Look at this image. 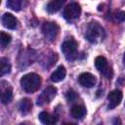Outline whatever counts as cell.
<instances>
[{"mask_svg": "<svg viewBox=\"0 0 125 125\" xmlns=\"http://www.w3.org/2000/svg\"><path fill=\"white\" fill-rule=\"evenodd\" d=\"M0 4H1V0H0Z\"/></svg>", "mask_w": 125, "mask_h": 125, "instance_id": "22", "label": "cell"}, {"mask_svg": "<svg viewBox=\"0 0 125 125\" xmlns=\"http://www.w3.org/2000/svg\"><path fill=\"white\" fill-rule=\"evenodd\" d=\"M60 31V27L56 22L53 21H46L42 25V32L46 39L49 41H54Z\"/></svg>", "mask_w": 125, "mask_h": 125, "instance_id": "4", "label": "cell"}, {"mask_svg": "<svg viewBox=\"0 0 125 125\" xmlns=\"http://www.w3.org/2000/svg\"><path fill=\"white\" fill-rule=\"evenodd\" d=\"M66 75V69L63 65H60L56 68V70L52 73L51 75V80L55 83H58V82H61L64 79Z\"/></svg>", "mask_w": 125, "mask_h": 125, "instance_id": "12", "label": "cell"}, {"mask_svg": "<svg viewBox=\"0 0 125 125\" xmlns=\"http://www.w3.org/2000/svg\"><path fill=\"white\" fill-rule=\"evenodd\" d=\"M57 95V88L54 86H48L44 89L42 94L37 99V104L38 105H44L46 104H49Z\"/></svg>", "mask_w": 125, "mask_h": 125, "instance_id": "6", "label": "cell"}, {"mask_svg": "<svg viewBox=\"0 0 125 125\" xmlns=\"http://www.w3.org/2000/svg\"><path fill=\"white\" fill-rule=\"evenodd\" d=\"M117 18H119V21H124V12H120V13L117 15Z\"/></svg>", "mask_w": 125, "mask_h": 125, "instance_id": "21", "label": "cell"}, {"mask_svg": "<svg viewBox=\"0 0 125 125\" xmlns=\"http://www.w3.org/2000/svg\"><path fill=\"white\" fill-rule=\"evenodd\" d=\"M65 96H66V99H67L68 102H73L77 98V95H76V93L73 90H68L66 92V95Z\"/></svg>", "mask_w": 125, "mask_h": 125, "instance_id": "20", "label": "cell"}, {"mask_svg": "<svg viewBox=\"0 0 125 125\" xmlns=\"http://www.w3.org/2000/svg\"><path fill=\"white\" fill-rule=\"evenodd\" d=\"M77 42L73 38H68L62 44V52L65 59L68 61H73L77 56Z\"/></svg>", "mask_w": 125, "mask_h": 125, "instance_id": "3", "label": "cell"}, {"mask_svg": "<svg viewBox=\"0 0 125 125\" xmlns=\"http://www.w3.org/2000/svg\"><path fill=\"white\" fill-rule=\"evenodd\" d=\"M2 23L9 29H15L18 25V21L14 15H12L11 13H6L2 18Z\"/></svg>", "mask_w": 125, "mask_h": 125, "instance_id": "11", "label": "cell"}, {"mask_svg": "<svg viewBox=\"0 0 125 125\" xmlns=\"http://www.w3.org/2000/svg\"><path fill=\"white\" fill-rule=\"evenodd\" d=\"M87 113L86 108L83 105L80 104H74L70 109V114L75 119H81L83 118Z\"/></svg>", "mask_w": 125, "mask_h": 125, "instance_id": "13", "label": "cell"}, {"mask_svg": "<svg viewBox=\"0 0 125 125\" xmlns=\"http://www.w3.org/2000/svg\"><path fill=\"white\" fill-rule=\"evenodd\" d=\"M80 14H81V7L77 3H71L67 5L63 11V17L68 21L78 19L80 17Z\"/></svg>", "mask_w": 125, "mask_h": 125, "instance_id": "7", "label": "cell"}, {"mask_svg": "<svg viewBox=\"0 0 125 125\" xmlns=\"http://www.w3.org/2000/svg\"><path fill=\"white\" fill-rule=\"evenodd\" d=\"M31 108H32V103L29 99L27 98H24L21 101L20 104H19V109L20 111L22 113V114H27L31 111Z\"/></svg>", "mask_w": 125, "mask_h": 125, "instance_id": "16", "label": "cell"}, {"mask_svg": "<svg viewBox=\"0 0 125 125\" xmlns=\"http://www.w3.org/2000/svg\"><path fill=\"white\" fill-rule=\"evenodd\" d=\"M85 36L91 43H97L104 39V30L98 22H90L87 26Z\"/></svg>", "mask_w": 125, "mask_h": 125, "instance_id": "2", "label": "cell"}, {"mask_svg": "<svg viewBox=\"0 0 125 125\" xmlns=\"http://www.w3.org/2000/svg\"><path fill=\"white\" fill-rule=\"evenodd\" d=\"M66 0H52L51 2H49V4L47 5V11L50 14H54L57 13L58 11L61 10V8L63 6V4L65 3Z\"/></svg>", "mask_w": 125, "mask_h": 125, "instance_id": "15", "label": "cell"}, {"mask_svg": "<svg viewBox=\"0 0 125 125\" xmlns=\"http://www.w3.org/2000/svg\"><path fill=\"white\" fill-rule=\"evenodd\" d=\"M11 35L4 32V31H0V45L3 47H6L10 42H11Z\"/></svg>", "mask_w": 125, "mask_h": 125, "instance_id": "19", "label": "cell"}, {"mask_svg": "<svg viewBox=\"0 0 125 125\" xmlns=\"http://www.w3.org/2000/svg\"><path fill=\"white\" fill-rule=\"evenodd\" d=\"M11 71V63L7 58L0 59V77L4 76Z\"/></svg>", "mask_w": 125, "mask_h": 125, "instance_id": "17", "label": "cell"}, {"mask_svg": "<svg viewBox=\"0 0 125 125\" xmlns=\"http://www.w3.org/2000/svg\"><path fill=\"white\" fill-rule=\"evenodd\" d=\"M95 66L96 68L101 71L102 73H104L106 77H111L112 75V71L109 69V67L107 66V61L104 57L103 56H98L95 59Z\"/></svg>", "mask_w": 125, "mask_h": 125, "instance_id": "8", "label": "cell"}, {"mask_svg": "<svg viewBox=\"0 0 125 125\" xmlns=\"http://www.w3.org/2000/svg\"><path fill=\"white\" fill-rule=\"evenodd\" d=\"M123 98V94L120 90H113L111 91L108 96H107V101H108V109H112L114 107H116L117 105H119V104L121 103Z\"/></svg>", "mask_w": 125, "mask_h": 125, "instance_id": "9", "label": "cell"}, {"mask_svg": "<svg viewBox=\"0 0 125 125\" xmlns=\"http://www.w3.org/2000/svg\"><path fill=\"white\" fill-rule=\"evenodd\" d=\"M38 118H39V120H40L43 124H47V125L55 124V123L58 121V117H57V116L52 115V114H50V113L47 112V111H42V112H40L39 115H38Z\"/></svg>", "mask_w": 125, "mask_h": 125, "instance_id": "14", "label": "cell"}, {"mask_svg": "<svg viewBox=\"0 0 125 125\" xmlns=\"http://www.w3.org/2000/svg\"><path fill=\"white\" fill-rule=\"evenodd\" d=\"M78 82L83 87L91 88L96 84V77L90 72H83L78 76Z\"/></svg>", "mask_w": 125, "mask_h": 125, "instance_id": "10", "label": "cell"}, {"mask_svg": "<svg viewBox=\"0 0 125 125\" xmlns=\"http://www.w3.org/2000/svg\"><path fill=\"white\" fill-rule=\"evenodd\" d=\"M23 1L24 0H8L7 1V6L11 10L18 12V11H20L22 8Z\"/></svg>", "mask_w": 125, "mask_h": 125, "instance_id": "18", "label": "cell"}, {"mask_svg": "<svg viewBox=\"0 0 125 125\" xmlns=\"http://www.w3.org/2000/svg\"><path fill=\"white\" fill-rule=\"evenodd\" d=\"M21 86L25 92L34 93L41 86V77L36 73H27L21 77Z\"/></svg>", "mask_w": 125, "mask_h": 125, "instance_id": "1", "label": "cell"}, {"mask_svg": "<svg viewBox=\"0 0 125 125\" xmlns=\"http://www.w3.org/2000/svg\"><path fill=\"white\" fill-rule=\"evenodd\" d=\"M13 100V88L10 83L5 80H0V102L9 104Z\"/></svg>", "mask_w": 125, "mask_h": 125, "instance_id": "5", "label": "cell"}]
</instances>
